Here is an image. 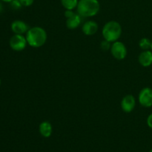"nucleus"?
<instances>
[{"label": "nucleus", "instance_id": "nucleus-1", "mask_svg": "<svg viewBox=\"0 0 152 152\" xmlns=\"http://www.w3.org/2000/svg\"><path fill=\"white\" fill-rule=\"evenodd\" d=\"M26 39L31 47L38 48L44 45L47 42L48 35L45 30L42 27L31 28L26 33Z\"/></svg>", "mask_w": 152, "mask_h": 152}, {"label": "nucleus", "instance_id": "nucleus-2", "mask_svg": "<svg viewBox=\"0 0 152 152\" xmlns=\"http://www.w3.org/2000/svg\"><path fill=\"white\" fill-rule=\"evenodd\" d=\"M77 10L83 18L93 17L99 12L100 4L98 0H79Z\"/></svg>", "mask_w": 152, "mask_h": 152}, {"label": "nucleus", "instance_id": "nucleus-3", "mask_svg": "<svg viewBox=\"0 0 152 152\" xmlns=\"http://www.w3.org/2000/svg\"><path fill=\"white\" fill-rule=\"evenodd\" d=\"M104 39L113 43L120 38L122 34V27L117 21H109L106 22L102 30Z\"/></svg>", "mask_w": 152, "mask_h": 152}, {"label": "nucleus", "instance_id": "nucleus-4", "mask_svg": "<svg viewBox=\"0 0 152 152\" xmlns=\"http://www.w3.org/2000/svg\"><path fill=\"white\" fill-rule=\"evenodd\" d=\"M111 53L113 57L117 60H123L127 56V48L123 42L120 41H116L111 44Z\"/></svg>", "mask_w": 152, "mask_h": 152}, {"label": "nucleus", "instance_id": "nucleus-5", "mask_svg": "<svg viewBox=\"0 0 152 152\" xmlns=\"http://www.w3.org/2000/svg\"><path fill=\"white\" fill-rule=\"evenodd\" d=\"M10 47L15 51H22L28 45L26 37L22 34H14L9 41Z\"/></svg>", "mask_w": 152, "mask_h": 152}, {"label": "nucleus", "instance_id": "nucleus-6", "mask_svg": "<svg viewBox=\"0 0 152 152\" xmlns=\"http://www.w3.org/2000/svg\"><path fill=\"white\" fill-rule=\"evenodd\" d=\"M139 103L145 108H150L152 106V89L145 87L140 91L138 95Z\"/></svg>", "mask_w": 152, "mask_h": 152}, {"label": "nucleus", "instance_id": "nucleus-7", "mask_svg": "<svg viewBox=\"0 0 152 152\" xmlns=\"http://www.w3.org/2000/svg\"><path fill=\"white\" fill-rule=\"evenodd\" d=\"M121 108L125 113H131L136 106V99L132 94L125 96L121 101Z\"/></svg>", "mask_w": 152, "mask_h": 152}, {"label": "nucleus", "instance_id": "nucleus-8", "mask_svg": "<svg viewBox=\"0 0 152 152\" xmlns=\"http://www.w3.org/2000/svg\"><path fill=\"white\" fill-rule=\"evenodd\" d=\"M11 30L15 34H26L30 29L29 26L25 22L22 20H15L11 24Z\"/></svg>", "mask_w": 152, "mask_h": 152}, {"label": "nucleus", "instance_id": "nucleus-9", "mask_svg": "<svg viewBox=\"0 0 152 152\" xmlns=\"http://www.w3.org/2000/svg\"><path fill=\"white\" fill-rule=\"evenodd\" d=\"M99 29L98 24L95 21H86L82 27V31L86 36H93L96 34Z\"/></svg>", "mask_w": 152, "mask_h": 152}, {"label": "nucleus", "instance_id": "nucleus-10", "mask_svg": "<svg viewBox=\"0 0 152 152\" xmlns=\"http://www.w3.org/2000/svg\"><path fill=\"white\" fill-rule=\"evenodd\" d=\"M138 62L142 67L151 66L152 65V51L149 50H143L138 56Z\"/></svg>", "mask_w": 152, "mask_h": 152}, {"label": "nucleus", "instance_id": "nucleus-11", "mask_svg": "<svg viewBox=\"0 0 152 152\" xmlns=\"http://www.w3.org/2000/svg\"><path fill=\"white\" fill-rule=\"evenodd\" d=\"M39 132L44 137H50L53 132V127L50 122L43 121L39 126Z\"/></svg>", "mask_w": 152, "mask_h": 152}, {"label": "nucleus", "instance_id": "nucleus-12", "mask_svg": "<svg viewBox=\"0 0 152 152\" xmlns=\"http://www.w3.org/2000/svg\"><path fill=\"white\" fill-rule=\"evenodd\" d=\"M82 19H83V17L78 13H76L72 17L66 19L67 28L70 30L76 29L81 25Z\"/></svg>", "mask_w": 152, "mask_h": 152}, {"label": "nucleus", "instance_id": "nucleus-13", "mask_svg": "<svg viewBox=\"0 0 152 152\" xmlns=\"http://www.w3.org/2000/svg\"><path fill=\"white\" fill-rule=\"evenodd\" d=\"M62 7L65 10H74L78 5L79 0H60Z\"/></svg>", "mask_w": 152, "mask_h": 152}, {"label": "nucleus", "instance_id": "nucleus-14", "mask_svg": "<svg viewBox=\"0 0 152 152\" xmlns=\"http://www.w3.org/2000/svg\"><path fill=\"white\" fill-rule=\"evenodd\" d=\"M139 46L143 50H149V49H151V41L149 39L146 38V37H144V38H142L140 40Z\"/></svg>", "mask_w": 152, "mask_h": 152}, {"label": "nucleus", "instance_id": "nucleus-15", "mask_svg": "<svg viewBox=\"0 0 152 152\" xmlns=\"http://www.w3.org/2000/svg\"><path fill=\"white\" fill-rule=\"evenodd\" d=\"M10 7H12V9L13 10H19V9L22 8V7H23L22 4V3L20 2L19 0H13V1L10 2Z\"/></svg>", "mask_w": 152, "mask_h": 152}, {"label": "nucleus", "instance_id": "nucleus-16", "mask_svg": "<svg viewBox=\"0 0 152 152\" xmlns=\"http://www.w3.org/2000/svg\"><path fill=\"white\" fill-rule=\"evenodd\" d=\"M111 44H112L111 42H110L107 41V40H105V39H104L103 41L101 42L100 48L103 50H110V49H111Z\"/></svg>", "mask_w": 152, "mask_h": 152}, {"label": "nucleus", "instance_id": "nucleus-17", "mask_svg": "<svg viewBox=\"0 0 152 152\" xmlns=\"http://www.w3.org/2000/svg\"><path fill=\"white\" fill-rule=\"evenodd\" d=\"M19 1L22 3V6H25V7L31 6L34 2V0H19Z\"/></svg>", "mask_w": 152, "mask_h": 152}, {"label": "nucleus", "instance_id": "nucleus-18", "mask_svg": "<svg viewBox=\"0 0 152 152\" xmlns=\"http://www.w3.org/2000/svg\"><path fill=\"white\" fill-rule=\"evenodd\" d=\"M75 12H74L73 10H66L65 11V13H64V15H65V16L66 17V19H68V18H71L73 16H74V14H75Z\"/></svg>", "mask_w": 152, "mask_h": 152}, {"label": "nucleus", "instance_id": "nucleus-19", "mask_svg": "<svg viewBox=\"0 0 152 152\" xmlns=\"http://www.w3.org/2000/svg\"><path fill=\"white\" fill-rule=\"evenodd\" d=\"M147 125L150 129H152V114H150L147 118Z\"/></svg>", "mask_w": 152, "mask_h": 152}, {"label": "nucleus", "instance_id": "nucleus-20", "mask_svg": "<svg viewBox=\"0 0 152 152\" xmlns=\"http://www.w3.org/2000/svg\"><path fill=\"white\" fill-rule=\"evenodd\" d=\"M1 1H4V2H8V3H10V2H11L12 1H13V0H1Z\"/></svg>", "mask_w": 152, "mask_h": 152}, {"label": "nucleus", "instance_id": "nucleus-21", "mask_svg": "<svg viewBox=\"0 0 152 152\" xmlns=\"http://www.w3.org/2000/svg\"><path fill=\"white\" fill-rule=\"evenodd\" d=\"M2 10H3V6H2V4H1V3L0 2V13H1Z\"/></svg>", "mask_w": 152, "mask_h": 152}, {"label": "nucleus", "instance_id": "nucleus-22", "mask_svg": "<svg viewBox=\"0 0 152 152\" xmlns=\"http://www.w3.org/2000/svg\"><path fill=\"white\" fill-rule=\"evenodd\" d=\"M151 51H152V41H151Z\"/></svg>", "mask_w": 152, "mask_h": 152}, {"label": "nucleus", "instance_id": "nucleus-23", "mask_svg": "<svg viewBox=\"0 0 152 152\" xmlns=\"http://www.w3.org/2000/svg\"><path fill=\"white\" fill-rule=\"evenodd\" d=\"M0 85H1V79H0Z\"/></svg>", "mask_w": 152, "mask_h": 152}, {"label": "nucleus", "instance_id": "nucleus-24", "mask_svg": "<svg viewBox=\"0 0 152 152\" xmlns=\"http://www.w3.org/2000/svg\"><path fill=\"white\" fill-rule=\"evenodd\" d=\"M149 152H152V149H151V151H150Z\"/></svg>", "mask_w": 152, "mask_h": 152}]
</instances>
